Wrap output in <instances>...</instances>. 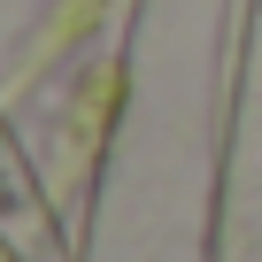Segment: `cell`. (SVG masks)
Instances as JSON below:
<instances>
[{
  "instance_id": "1",
  "label": "cell",
  "mask_w": 262,
  "mask_h": 262,
  "mask_svg": "<svg viewBox=\"0 0 262 262\" xmlns=\"http://www.w3.org/2000/svg\"><path fill=\"white\" fill-rule=\"evenodd\" d=\"M0 262H70V231L54 224L31 162L8 139V123H0Z\"/></svg>"
}]
</instances>
